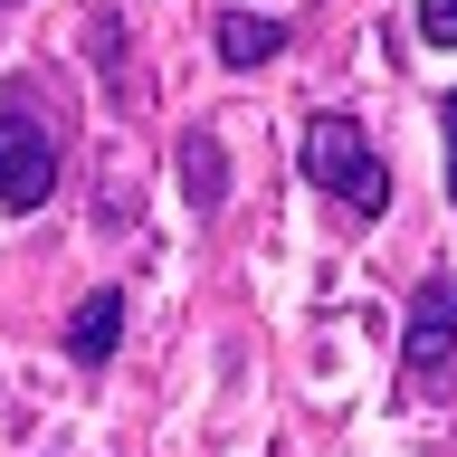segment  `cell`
<instances>
[{
  "label": "cell",
  "mask_w": 457,
  "mask_h": 457,
  "mask_svg": "<svg viewBox=\"0 0 457 457\" xmlns=\"http://www.w3.org/2000/svg\"><path fill=\"white\" fill-rule=\"evenodd\" d=\"M57 171H67V143H57V114H48V86L38 77H10L0 86V210L29 220L57 200Z\"/></svg>",
  "instance_id": "obj_1"
},
{
  "label": "cell",
  "mask_w": 457,
  "mask_h": 457,
  "mask_svg": "<svg viewBox=\"0 0 457 457\" xmlns=\"http://www.w3.org/2000/svg\"><path fill=\"white\" fill-rule=\"evenodd\" d=\"M295 162H305L314 200H343V220H381L391 210V162L371 153V134L353 114H305V134H295Z\"/></svg>",
  "instance_id": "obj_2"
},
{
  "label": "cell",
  "mask_w": 457,
  "mask_h": 457,
  "mask_svg": "<svg viewBox=\"0 0 457 457\" xmlns=\"http://www.w3.org/2000/svg\"><path fill=\"white\" fill-rule=\"evenodd\" d=\"M457 371V277H420V295H410V334H400V381L410 391H448Z\"/></svg>",
  "instance_id": "obj_3"
},
{
  "label": "cell",
  "mask_w": 457,
  "mask_h": 457,
  "mask_svg": "<svg viewBox=\"0 0 457 457\" xmlns=\"http://www.w3.org/2000/svg\"><path fill=\"white\" fill-rule=\"evenodd\" d=\"M114 343H124V295H114V286H96V295L67 314V362L96 381V371L114 362Z\"/></svg>",
  "instance_id": "obj_4"
},
{
  "label": "cell",
  "mask_w": 457,
  "mask_h": 457,
  "mask_svg": "<svg viewBox=\"0 0 457 457\" xmlns=\"http://www.w3.org/2000/svg\"><path fill=\"white\" fill-rule=\"evenodd\" d=\"M181 191H191L200 220H220V200H228V153H220V134H210V124H191V134H181Z\"/></svg>",
  "instance_id": "obj_5"
},
{
  "label": "cell",
  "mask_w": 457,
  "mask_h": 457,
  "mask_svg": "<svg viewBox=\"0 0 457 457\" xmlns=\"http://www.w3.org/2000/svg\"><path fill=\"white\" fill-rule=\"evenodd\" d=\"M277 48H286L277 20H257V10H228V20H220V67H267Z\"/></svg>",
  "instance_id": "obj_6"
},
{
  "label": "cell",
  "mask_w": 457,
  "mask_h": 457,
  "mask_svg": "<svg viewBox=\"0 0 457 457\" xmlns=\"http://www.w3.org/2000/svg\"><path fill=\"white\" fill-rule=\"evenodd\" d=\"M420 29H428V48H457V0H420Z\"/></svg>",
  "instance_id": "obj_7"
},
{
  "label": "cell",
  "mask_w": 457,
  "mask_h": 457,
  "mask_svg": "<svg viewBox=\"0 0 457 457\" xmlns=\"http://www.w3.org/2000/svg\"><path fill=\"white\" fill-rule=\"evenodd\" d=\"M448 200H457V96H448Z\"/></svg>",
  "instance_id": "obj_8"
},
{
  "label": "cell",
  "mask_w": 457,
  "mask_h": 457,
  "mask_svg": "<svg viewBox=\"0 0 457 457\" xmlns=\"http://www.w3.org/2000/svg\"><path fill=\"white\" fill-rule=\"evenodd\" d=\"M0 10H10V0H0Z\"/></svg>",
  "instance_id": "obj_9"
}]
</instances>
